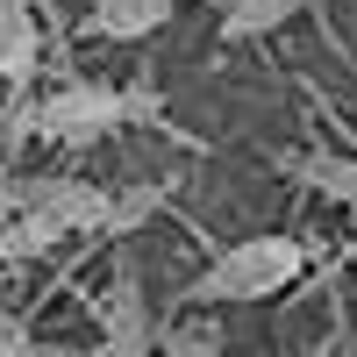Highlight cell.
Segmentation results:
<instances>
[{
    "mask_svg": "<svg viewBox=\"0 0 357 357\" xmlns=\"http://www.w3.org/2000/svg\"><path fill=\"white\" fill-rule=\"evenodd\" d=\"M15 200L65 222V236H93V229L107 236V215H114V193L93 186V178H15Z\"/></svg>",
    "mask_w": 357,
    "mask_h": 357,
    "instance_id": "4",
    "label": "cell"
},
{
    "mask_svg": "<svg viewBox=\"0 0 357 357\" xmlns=\"http://www.w3.org/2000/svg\"><path fill=\"white\" fill-rule=\"evenodd\" d=\"M314 0H236V8L222 15V43H250V36H272V29H286L293 15H307Z\"/></svg>",
    "mask_w": 357,
    "mask_h": 357,
    "instance_id": "8",
    "label": "cell"
},
{
    "mask_svg": "<svg viewBox=\"0 0 357 357\" xmlns=\"http://www.w3.org/2000/svg\"><path fill=\"white\" fill-rule=\"evenodd\" d=\"M165 207V186H136V193H114V215H107V236H136Z\"/></svg>",
    "mask_w": 357,
    "mask_h": 357,
    "instance_id": "9",
    "label": "cell"
},
{
    "mask_svg": "<svg viewBox=\"0 0 357 357\" xmlns=\"http://www.w3.org/2000/svg\"><path fill=\"white\" fill-rule=\"evenodd\" d=\"M100 329H107V350H151L158 343V321H151V301H143V272H136V257L129 250H114V272L100 286Z\"/></svg>",
    "mask_w": 357,
    "mask_h": 357,
    "instance_id": "3",
    "label": "cell"
},
{
    "mask_svg": "<svg viewBox=\"0 0 357 357\" xmlns=\"http://www.w3.org/2000/svg\"><path fill=\"white\" fill-rule=\"evenodd\" d=\"M293 178H301V186H314L321 200H343V207H357V165L350 158H329V151H293V158H279Z\"/></svg>",
    "mask_w": 357,
    "mask_h": 357,
    "instance_id": "7",
    "label": "cell"
},
{
    "mask_svg": "<svg viewBox=\"0 0 357 357\" xmlns=\"http://www.w3.org/2000/svg\"><path fill=\"white\" fill-rule=\"evenodd\" d=\"M15 186V172H8V151H0V193H8Z\"/></svg>",
    "mask_w": 357,
    "mask_h": 357,
    "instance_id": "11",
    "label": "cell"
},
{
    "mask_svg": "<svg viewBox=\"0 0 357 357\" xmlns=\"http://www.w3.org/2000/svg\"><path fill=\"white\" fill-rule=\"evenodd\" d=\"M178 0H93V15H86V29L107 43H143V36H158V29L172 22Z\"/></svg>",
    "mask_w": 357,
    "mask_h": 357,
    "instance_id": "6",
    "label": "cell"
},
{
    "mask_svg": "<svg viewBox=\"0 0 357 357\" xmlns=\"http://www.w3.org/2000/svg\"><path fill=\"white\" fill-rule=\"evenodd\" d=\"M143 114H158L151 93H122V86H57V93L29 100V136H50V143H100L107 129L122 122H143Z\"/></svg>",
    "mask_w": 357,
    "mask_h": 357,
    "instance_id": "2",
    "label": "cell"
},
{
    "mask_svg": "<svg viewBox=\"0 0 357 357\" xmlns=\"http://www.w3.org/2000/svg\"><path fill=\"white\" fill-rule=\"evenodd\" d=\"M307 272V243L301 236H243V243L215 250V264L186 286V307H236V301H272Z\"/></svg>",
    "mask_w": 357,
    "mask_h": 357,
    "instance_id": "1",
    "label": "cell"
},
{
    "mask_svg": "<svg viewBox=\"0 0 357 357\" xmlns=\"http://www.w3.org/2000/svg\"><path fill=\"white\" fill-rule=\"evenodd\" d=\"M158 343L178 350V357H186V350H222V329H215V321H178V329H158Z\"/></svg>",
    "mask_w": 357,
    "mask_h": 357,
    "instance_id": "10",
    "label": "cell"
},
{
    "mask_svg": "<svg viewBox=\"0 0 357 357\" xmlns=\"http://www.w3.org/2000/svg\"><path fill=\"white\" fill-rule=\"evenodd\" d=\"M36 65H43V29L29 15V0H0V79L22 93L36 79Z\"/></svg>",
    "mask_w": 357,
    "mask_h": 357,
    "instance_id": "5",
    "label": "cell"
}]
</instances>
